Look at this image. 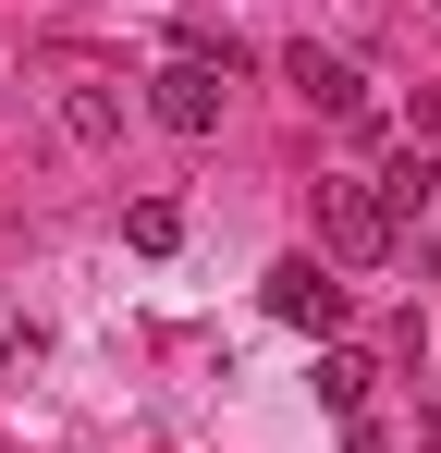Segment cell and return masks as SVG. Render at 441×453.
<instances>
[{"label": "cell", "mask_w": 441, "mask_h": 453, "mask_svg": "<svg viewBox=\"0 0 441 453\" xmlns=\"http://www.w3.org/2000/svg\"><path fill=\"white\" fill-rule=\"evenodd\" d=\"M220 74H233V62H209V50L159 62V74H147V111H159V135H220Z\"/></svg>", "instance_id": "cell-2"}, {"label": "cell", "mask_w": 441, "mask_h": 453, "mask_svg": "<svg viewBox=\"0 0 441 453\" xmlns=\"http://www.w3.org/2000/svg\"><path fill=\"white\" fill-rule=\"evenodd\" d=\"M344 282H331V270H319V257H282V270H270V319H294V331H319V343H331V331H344Z\"/></svg>", "instance_id": "cell-4"}, {"label": "cell", "mask_w": 441, "mask_h": 453, "mask_svg": "<svg viewBox=\"0 0 441 453\" xmlns=\"http://www.w3.org/2000/svg\"><path fill=\"white\" fill-rule=\"evenodd\" d=\"M319 245H331L344 270H380V257H392V196L356 184V172H331V184H319Z\"/></svg>", "instance_id": "cell-1"}, {"label": "cell", "mask_w": 441, "mask_h": 453, "mask_svg": "<svg viewBox=\"0 0 441 453\" xmlns=\"http://www.w3.org/2000/svg\"><path fill=\"white\" fill-rule=\"evenodd\" d=\"M282 86L306 98V111H344V123H368V86H356V62H344V50H319V37H294V50H282Z\"/></svg>", "instance_id": "cell-3"}, {"label": "cell", "mask_w": 441, "mask_h": 453, "mask_svg": "<svg viewBox=\"0 0 441 453\" xmlns=\"http://www.w3.org/2000/svg\"><path fill=\"white\" fill-rule=\"evenodd\" d=\"M62 123L86 135V148H111V135H123V98H111V86H74V98H62Z\"/></svg>", "instance_id": "cell-7"}, {"label": "cell", "mask_w": 441, "mask_h": 453, "mask_svg": "<svg viewBox=\"0 0 441 453\" xmlns=\"http://www.w3.org/2000/svg\"><path fill=\"white\" fill-rule=\"evenodd\" d=\"M319 404L356 429V417H368V356H319Z\"/></svg>", "instance_id": "cell-6"}, {"label": "cell", "mask_w": 441, "mask_h": 453, "mask_svg": "<svg viewBox=\"0 0 441 453\" xmlns=\"http://www.w3.org/2000/svg\"><path fill=\"white\" fill-rule=\"evenodd\" d=\"M123 245H135V257H172V245H184V209H172V196H135V209H123Z\"/></svg>", "instance_id": "cell-5"}]
</instances>
